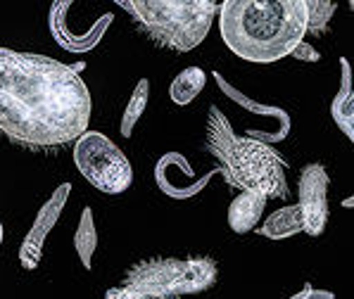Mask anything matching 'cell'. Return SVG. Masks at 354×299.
I'll use <instances>...</instances> for the list:
<instances>
[{
  "mask_svg": "<svg viewBox=\"0 0 354 299\" xmlns=\"http://www.w3.org/2000/svg\"><path fill=\"white\" fill-rule=\"evenodd\" d=\"M148 100H150V81L148 79H140L136 84L133 93H131L129 102H127V110L122 114V124H119V131H122L124 138H131L133 135L136 124L140 122V117L148 110Z\"/></svg>",
  "mask_w": 354,
  "mask_h": 299,
  "instance_id": "cell-18",
  "label": "cell"
},
{
  "mask_svg": "<svg viewBox=\"0 0 354 299\" xmlns=\"http://www.w3.org/2000/svg\"><path fill=\"white\" fill-rule=\"evenodd\" d=\"M261 238H269V240H286L297 233H302V214H299L297 204H286L279 211L264 219V224L259 228Z\"/></svg>",
  "mask_w": 354,
  "mask_h": 299,
  "instance_id": "cell-15",
  "label": "cell"
},
{
  "mask_svg": "<svg viewBox=\"0 0 354 299\" xmlns=\"http://www.w3.org/2000/svg\"><path fill=\"white\" fill-rule=\"evenodd\" d=\"M304 3H307V34H326L337 5L328 0H304Z\"/></svg>",
  "mask_w": 354,
  "mask_h": 299,
  "instance_id": "cell-19",
  "label": "cell"
},
{
  "mask_svg": "<svg viewBox=\"0 0 354 299\" xmlns=\"http://www.w3.org/2000/svg\"><path fill=\"white\" fill-rule=\"evenodd\" d=\"M74 249H76V257L81 259V266L86 271L93 269V254L97 249V228L91 206H84V211H81L79 226H76L74 233Z\"/></svg>",
  "mask_w": 354,
  "mask_h": 299,
  "instance_id": "cell-17",
  "label": "cell"
},
{
  "mask_svg": "<svg viewBox=\"0 0 354 299\" xmlns=\"http://www.w3.org/2000/svg\"><path fill=\"white\" fill-rule=\"evenodd\" d=\"M236 140H238V135L233 133L226 114L221 112L219 107H209L207 124H205V148L216 162H219V171L228 164V160H231Z\"/></svg>",
  "mask_w": 354,
  "mask_h": 299,
  "instance_id": "cell-11",
  "label": "cell"
},
{
  "mask_svg": "<svg viewBox=\"0 0 354 299\" xmlns=\"http://www.w3.org/2000/svg\"><path fill=\"white\" fill-rule=\"evenodd\" d=\"M74 164L91 186L105 195H122L133 183L129 157L100 131H86L74 140Z\"/></svg>",
  "mask_w": 354,
  "mask_h": 299,
  "instance_id": "cell-6",
  "label": "cell"
},
{
  "mask_svg": "<svg viewBox=\"0 0 354 299\" xmlns=\"http://www.w3.org/2000/svg\"><path fill=\"white\" fill-rule=\"evenodd\" d=\"M0 244H3V221H0Z\"/></svg>",
  "mask_w": 354,
  "mask_h": 299,
  "instance_id": "cell-22",
  "label": "cell"
},
{
  "mask_svg": "<svg viewBox=\"0 0 354 299\" xmlns=\"http://www.w3.org/2000/svg\"><path fill=\"white\" fill-rule=\"evenodd\" d=\"M342 67V79H340V88L330 102V117L337 124L342 133L350 140H354V93H352V69L347 57L340 59Z\"/></svg>",
  "mask_w": 354,
  "mask_h": 299,
  "instance_id": "cell-14",
  "label": "cell"
},
{
  "mask_svg": "<svg viewBox=\"0 0 354 299\" xmlns=\"http://www.w3.org/2000/svg\"><path fill=\"white\" fill-rule=\"evenodd\" d=\"M69 195H72V183H62V186H57L53 190V195L43 202L41 209H38L34 226L29 228V233H26L24 242H21V247H19V264L24 271L38 269L46 240H48V235H50L53 228H55L62 209L67 206Z\"/></svg>",
  "mask_w": 354,
  "mask_h": 299,
  "instance_id": "cell-9",
  "label": "cell"
},
{
  "mask_svg": "<svg viewBox=\"0 0 354 299\" xmlns=\"http://www.w3.org/2000/svg\"><path fill=\"white\" fill-rule=\"evenodd\" d=\"M266 209V197L257 193H241L231 204H228V226L233 233L245 235L261 221V214Z\"/></svg>",
  "mask_w": 354,
  "mask_h": 299,
  "instance_id": "cell-13",
  "label": "cell"
},
{
  "mask_svg": "<svg viewBox=\"0 0 354 299\" xmlns=\"http://www.w3.org/2000/svg\"><path fill=\"white\" fill-rule=\"evenodd\" d=\"M219 166L207 171L205 176H198L190 166V162L181 152H167L155 164V183L167 197L171 200H193L209 186L214 176H219Z\"/></svg>",
  "mask_w": 354,
  "mask_h": 299,
  "instance_id": "cell-8",
  "label": "cell"
},
{
  "mask_svg": "<svg viewBox=\"0 0 354 299\" xmlns=\"http://www.w3.org/2000/svg\"><path fill=\"white\" fill-rule=\"evenodd\" d=\"M297 209L302 214V233L319 238L328 224V171L314 162L299 171Z\"/></svg>",
  "mask_w": 354,
  "mask_h": 299,
  "instance_id": "cell-7",
  "label": "cell"
},
{
  "mask_svg": "<svg viewBox=\"0 0 354 299\" xmlns=\"http://www.w3.org/2000/svg\"><path fill=\"white\" fill-rule=\"evenodd\" d=\"M216 12L226 48L248 62L288 57L307 36L304 0H224Z\"/></svg>",
  "mask_w": 354,
  "mask_h": 299,
  "instance_id": "cell-2",
  "label": "cell"
},
{
  "mask_svg": "<svg viewBox=\"0 0 354 299\" xmlns=\"http://www.w3.org/2000/svg\"><path fill=\"white\" fill-rule=\"evenodd\" d=\"M219 280V266L212 257H152L124 271L122 287L145 297H183L205 292Z\"/></svg>",
  "mask_w": 354,
  "mask_h": 299,
  "instance_id": "cell-4",
  "label": "cell"
},
{
  "mask_svg": "<svg viewBox=\"0 0 354 299\" xmlns=\"http://www.w3.org/2000/svg\"><path fill=\"white\" fill-rule=\"evenodd\" d=\"M84 64L0 48V135L31 150L64 148L88 131L93 100Z\"/></svg>",
  "mask_w": 354,
  "mask_h": 299,
  "instance_id": "cell-1",
  "label": "cell"
},
{
  "mask_svg": "<svg viewBox=\"0 0 354 299\" xmlns=\"http://www.w3.org/2000/svg\"><path fill=\"white\" fill-rule=\"evenodd\" d=\"M48 21H50V34L57 41L59 48H64V50H69V52H91L93 48H97V43L105 38L107 29H110V24L114 21V15L112 12L100 15L93 24V29L86 31V34H72V29H64L53 15L48 17Z\"/></svg>",
  "mask_w": 354,
  "mask_h": 299,
  "instance_id": "cell-12",
  "label": "cell"
},
{
  "mask_svg": "<svg viewBox=\"0 0 354 299\" xmlns=\"http://www.w3.org/2000/svg\"><path fill=\"white\" fill-rule=\"evenodd\" d=\"M150 41L174 52L198 48L214 24V0H119Z\"/></svg>",
  "mask_w": 354,
  "mask_h": 299,
  "instance_id": "cell-3",
  "label": "cell"
},
{
  "mask_svg": "<svg viewBox=\"0 0 354 299\" xmlns=\"http://www.w3.org/2000/svg\"><path fill=\"white\" fill-rule=\"evenodd\" d=\"M214 81H216V86H219L221 93H224L231 102H236L241 110L254 114V117L269 119V122L274 124V131H276V138H279V143L288 138V133H290V126H292L290 112L283 110V107H279V105H264V102H257L254 97L245 95L243 90H238L236 86L228 84V81L219 72H214Z\"/></svg>",
  "mask_w": 354,
  "mask_h": 299,
  "instance_id": "cell-10",
  "label": "cell"
},
{
  "mask_svg": "<svg viewBox=\"0 0 354 299\" xmlns=\"http://www.w3.org/2000/svg\"><path fill=\"white\" fill-rule=\"evenodd\" d=\"M207 86V72L200 67H186L183 72L176 74V79L169 86V97L174 105L186 107L195 100Z\"/></svg>",
  "mask_w": 354,
  "mask_h": 299,
  "instance_id": "cell-16",
  "label": "cell"
},
{
  "mask_svg": "<svg viewBox=\"0 0 354 299\" xmlns=\"http://www.w3.org/2000/svg\"><path fill=\"white\" fill-rule=\"evenodd\" d=\"M107 299H181V297H145L138 295V292L124 290V287H114V290L107 292Z\"/></svg>",
  "mask_w": 354,
  "mask_h": 299,
  "instance_id": "cell-21",
  "label": "cell"
},
{
  "mask_svg": "<svg viewBox=\"0 0 354 299\" xmlns=\"http://www.w3.org/2000/svg\"><path fill=\"white\" fill-rule=\"evenodd\" d=\"M290 57L299 59V62H321V52L314 46H309L307 41H302L295 50L290 52Z\"/></svg>",
  "mask_w": 354,
  "mask_h": 299,
  "instance_id": "cell-20",
  "label": "cell"
},
{
  "mask_svg": "<svg viewBox=\"0 0 354 299\" xmlns=\"http://www.w3.org/2000/svg\"><path fill=\"white\" fill-rule=\"evenodd\" d=\"M288 162L271 145L243 135L236 140L228 164L221 168V176L228 186L243 193H257L261 197H288Z\"/></svg>",
  "mask_w": 354,
  "mask_h": 299,
  "instance_id": "cell-5",
  "label": "cell"
}]
</instances>
